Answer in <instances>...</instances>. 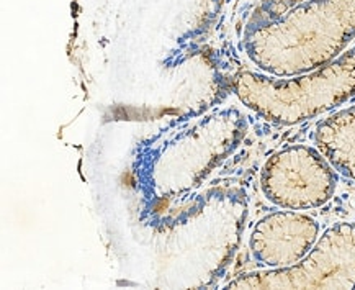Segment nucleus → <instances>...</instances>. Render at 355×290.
Here are the masks:
<instances>
[{
	"label": "nucleus",
	"instance_id": "nucleus-1",
	"mask_svg": "<svg viewBox=\"0 0 355 290\" xmlns=\"http://www.w3.org/2000/svg\"><path fill=\"white\" fill-rule=\"evenodd\" d=\"M355 38V0H300L259 10L245 31V51L263 72L293 77L327 65Z\"/></svg>",
	"mask_w": 355,
	"mask_h": 290
},
{
	"label": "nucleus",
	"instance_id": "nucleus-2",
	"mask_svg": "<svg viewBox=\"0 0 355 290\" xmlns=\"http://www.w3.org/2000/svg\"><path fill=\"white\" fill-rule=\"evenodd\" d=\"M231 89L245 107L277 125H297L355 97V46L315 71L291 79L239 72Z\"/></svg>",
	"mask_w": 355,
	"mask_h": 290
},
{
	"label": "nucleus",
	"instance_id": "nucleus-3",
	"mask_svg": "<svg viewBox=\"0 0 355 290\" xmlns=\"http://www.w3.org/2000/svg\"><path fill=\"white\" fill-rule=\"evenodd\" d=\"M245 130L243 113L234 108L195 120L171 135L151 154L146 180L159 196L185 192L238 148Z\"/></svg>",
	"mask_w": 355,
	"mask_h": 290
},
{
	"label": "nucleus",
	"instance_id": "nucleus-4",
	"mask_svg": "<svg viewBox=\"0 0 355 290\" xmlns=\"http://www.w3.org/2000/svg\"><path fill=\"white\" fill-rule=\"evenodd\" d=\"M230 289H355V223H336L297 264L239 275Z\"/></svg>",
	"mask_w": 355,
	"mask_h": 290
},
{
	"label": "nucleus",
	"instance_id": "nucleus-5",
	"mask_svg": "<svg viewBox=\"0 0 355 290\" xmlns=\"http://www.w3.org/2000/svg\"><path fill=\"white\" fill-rule=\"evenodd\" d=\"M338 174L316 146L297 144L268 157L261 172V187L267 201L277 207L311 210L331 201Z\"/></svg>",
	"mask_w": 355,
	"mask_h": 290
},
{
	"label": "nucleus",
	"instance_id": "nucleus-6",
	"mask_svg": "<svg viewBox=\"0 0 355 290\" xmlns=\"http://www.w3.org/2000/svg\"><path fill=\"white\" fill-rule=\"evenodd\" d=\"M320 238V223L300 210H280L257 221L249 248L259 264L268 269L290 267L302 261Z\"/></svg>",
	"mask_w": 355,
	"mask_h": 290
},
{
	"label": "nucleus",
	"instance_id": "nucleus-7",
	"mask_svg": "<svg viewBox=\"0 0 355 290\" xmlns=\"http://www.w3.org/2000/svg\"><path fill=\"white\" fill-rule=\"evenodd\" d=\"M315 144L340 176L355 180V105L320 121Z\"/></svg>",
	"mask_w": 355,
	"mask_h": 290
}]
</instances>
